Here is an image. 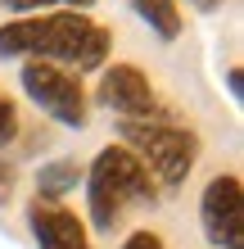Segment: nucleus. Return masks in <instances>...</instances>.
Returning <instances> with one entry per match:
<instances>
[{
    "mask_svg": "<svg viewBox=\"0 0 244 249\" xmlns=\"http://www.w3.org/2000/svg\"><path fill=\"white\" fill-rule=\"evenodd\" d=\"M190 5H195L199 14H212V9H222V5H226V0H190Z\"/></svg>",
    "mask_w": 244,
    "mask_h": 249,
    "instance_id": "obj_13",
    "label": "nucleus"
},
{
    "mask_svg": "<svg viewBox=\"0 0 244 249\" xmlns=\"http://www.w3.org/2000/svg\"><path fill=\"white\" fill-rule=\"evenodd\" d=\"M81 177H86V168L77 163V159H54V163H46L36 172V199H46V204L64 199L68 190H77Z\"/></svg>",
    "mask_w": 244,
    "mask_h": 249,
    "instance_id": "obj_8",
    "label": "nucleus"
},
{
    "mask_svg": "<svg viewBox=\"0 0 244 249\" xmlns=\"http://www.w3.org/2000/svg\"><path fill=\"white\" fill-rule=\"evenodd\" d=\"M122 150H131L145 172L154 177L159 190H172L190 177V168L199 163V136L190 127H181L177 118L172 123H118Z\"/></svg>",
    "mask_w": 244,
    "mask_h": 249,
    "instance_id": "obj_3",
    "label": "nucleus"
},
{
    "mask_svg": "<svg viewBox=\"0 0 244 249\" xmlns=\"http://www.w3.org/2000/svg\"><path fill=\"white\" fill-rule=\"evenodd\" d=\"M81 181H86V204H91V227L95 231H113L127 209L159 204V195H163L154 186V177L145 172V163L131 150H122V145H104L91 159Z\"/></svg>",
    "mask_w": 244,
    "mask_h": 249,
    "instance_id": "obj_2",
    "label": "nucleus"
},
{
    "mask_svg": "<svg viewBox=\"0 0 244 249\" xmlns=\"http://www.w3.org/2000/svg\"><path fill=\"white\" fill-rule=\"evenodd\" d=\"M113 36L109 27L73 9L32 14V18L0 23V59H41V64H68L77 72H95L109 59Z\"/></svg>",
    "mask_w": 244,
    "mask_h": 249,
    "instance_id": "obj_1",
    "label": "nucleus"
},
{
    "mask_svg": "<svg viewBox=\"0 0 244 249\" xmlns=\"http://www.w3.org/2000/svg\"><path fill=\"white\" fill-rule=\"evenodd\" d=\"M14 136H18V109L0 95V150H5V145H14Z\"/></svg>",
    "mask_w": 244,
    "mask_h": 249,
    "instance_id": "obj_11",
    "label": "nucleus"
},
{
    "mask_svg": "<svg viewBox=\"0 0 244 249\" xmlns=\"http://www.w3.org/2000/svg\"><path fill=\"white\" fill-rule=\"evenodd\" d=\"M199 222H204V236L212 249H244V190H240L235 172L212 177L204 186Z\"/></svg>",
    "mask_w": 244,
    "mask_h": 249,
    "instance_id": "obj_6",
    "label": "nucleus"
},
{
    "mask_svg": "<svg viewBox=\"0 0 244 249\" xmlns=\"http://www.w3.org/2000/svg\"><path fill=\"white\" fill-rule=\"evenodd\" d=\"M5 9H14V14H54V9H73V14H81V9H91L95 0H0Z\"/></svg>",
    "mask_w": 244,
    "mask_h": 249,
    "instance_id": "obj_10",
    "label": "nucleus"
},
{
    "mask_svg": "<svg viewBox=\"0 0 244 249\" xmlns=\"http://www.w3.org/2000/svg\"><path fill=\"white\" fill-rule=\"evenodd\" d=\"M95 100L109 113H118L122 123H172V109L163 105V95L149 86V77L136 64L104 68V77L95 86Z\"/></svg>",
    "mask_w": 244,
    "mask_h": 249,
    "instance_id": "obj_5",
    "label": "nucleus"
},
{
    "mask_svg": "<svg viewBox=\"0 0 244 249\" xmlns=\"http://www.w3.org/2000/svg\"><path fill=\"white\" fill-rule=\"evenodd\" d=\"M27 231H32L36 249H91V236H86L81 217L68 213L64 204L32 199L27 204Z\"/></svg>",
    "mask_w": 244,
    "mask_h": 249,
    "instance_id": "obj_7",
    "label": "nucleus"
},
{
    "mask_svg": "<svg viewBox=\"0 0 244 249\" xmlns=\"http://www.w3.org/2000/svg\"><path fill=\"white\" fill-rule=\"evenodd\" d=\"M18 82H23V91L32 105H41L50 113L54 123H64V127H86V86L77 72H68L59 64H41V59H27L23 72H18Z\"/></svg>",
    "mask_w": 244,
    "mask_h": 249,
    "instance_id": "obj_4",
    "label": "nucleus"
},
{
    "mask_svg": "<svg viewBox=\"0 0 244 249\" xmlns=\"http://www.w3.org/2000/svg\"><path fill=\"white\" fill-rule=\"evenodd\" d=\"M131 9L149 23V32L159 41H177L181 36V9H177V0H131Z\"/></svg>",
    "mask_w": 244,
    "mask_h": 249,
    "instance_id": "obj_9",
    "label": "nucleus"
},
{
    "mask_svg": "<svg viewBox=\"0 0 244 249\" xmlns=\"http://www.w3.org/2000/svg\"><path fill=\"white\" fill-rule=\"evenodd\" d=\"M122 249H167L163 236H154V231H131V236L122 240Z\"/></svg>",
    "mask_w": 244,
    "mask_h": 249,
    "instance_id": "obj_12",
    "label": "nucleus"
},
{
    "mask_svg": "<svg viewBox=\"0 0 244 249\" xmlns=\"http://www.w3.org/2000/svg\"><path fill=\"white\" fill-rule=\"evenodd\" d=\"M226 86H231V95L240 100V86H244V82H240V68H231V72H226Z\"/></svg>",
    "mask_w": 244,
    "mask_h": 249,
    "instance_id": "obj_14",
    "label": "nucleus"
}]
</instances>
